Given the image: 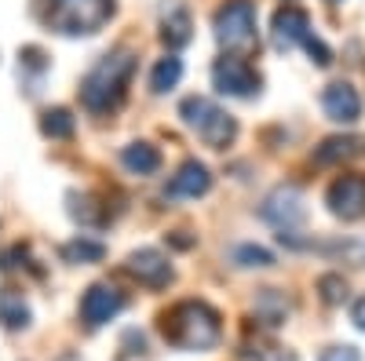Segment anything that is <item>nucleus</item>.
Segmentation results:
<instances>
[{"instance_id":"obj_25","label":"nucleus","mask_w":365,"mask_h":361,"mask_svg":"<svg viewBox=\"0 0 365 361\" xmlns=\"http://www.w3.org/2000/svg\"><path fill=\"white\" fill-rule=\"evenodd\" d=\"M318 361H361V354L354 347H329Z\"/></svg>"},{"instance_id":"obj_9","label":"nucleus","mask_w":365,"mask_h":361,"mask_svg":"<svg viewBox=\"0 0 365 361\" xmlns=\"http://www.w3.org/2000/svg\"><path fill=\"white\" fill-rule=\"evenodd\" d=\"M263 219H270L274 226H278L282 237L292 234V226L303 223V197H299V190H292V187L274 190L267 197V204H263Z\"/></svg>"},{"instance_id":"obj_22","label":"nucleus","mask_w":365,"mask_h":361,"mask_svg":"<svg viewBox=\"0 0 365 361\" xmlns=\"http://www.w3.org/2000/svg\"><path fill=\"white\" fill-rule=\"evenodd\" d=\"M103 252H106V248L99 245V241H84V237L63 248V256H66V259H73V263H77V259H81V263H84V259H103Z\"/></svg>"},{"instance_id":"obj_24","label":"nucleus","mask_w":365,"mask_h":361,"mask_svg":"<svg viewBox=\"0 0 365 361\" xmlns=\"http://www.w3.org/2000/svg\"><path fill=\"white\" fill-rule=\"evenodd\" d=\"M234 259H241V266H270V252H263V248H252V245L237 248V252H234Z\"/></svg>"},{"instance_id":"obj_3","label":"nucleus","mask_w":365,"mask_h":361,"mask_svg":"<svg viewBox=\"0 0 365 361\" xmlns=\"http://www.w3.org/2000/svg\"><path fill=\"white\" fill-rule=\"evenodd\" d=\"M132 55H106L103 63L88 73V80H84V92H81V99H84V106L91 110V113H106V110H113V106H120V99H125V84H128V77H132Z\"/></svg>"},{"instance_id":"obj_17","label":"nucleus","mask_w":365,"mask_h":361,"mask_svg":"<svg viewBox=\"0 0 365 361\" xmlns=\"http://www.w3.org/2000/svg\"><path fill=\"white\" fill-rule=\"evenodd\" d=\"M0 321H4L8 328H26L29 310H26V303H22L19 295H11V292L0 295Z\"/></svg>"},{"instance_id":"obj_15","label":"nucleus","mask_w":365,"mask_h":361,"mask_svg":"<svg viewBox=\"0 0 365 361\" xmlns=\"http://www.w3.org/2000/svg\"><path fill=\"white\" fill-rule=\"evenodd\" d=\"M120 161H125V168L135 172V175H154V172L161 168V154H158L154 146H146V142L128 146L125 154H120Z\"/></svg>"},{"instance_id":"obj_19","label":"nucleus","mask_w":365,"mask_h":361,"mask_svg":"<svg viewBox=\"0 0 365 361\" xmlns=\"http://www.w3.org/2000/svg\"><path fill=\"white\" fill-rule=\"evenodd\" d=\"M351 154H354V139H329V142H322L314 161L318 164H332V161H347Z\"/></svg>"},{"instance_id":"obj_7","label":"nucleus","mask_w":365,"mask_h":361,"mask_svg":"<svg viewBox=\"0 0 365 361\" xmlns=\"http://www.w3.org/2000/svg\"><path fill=\"white\" fill-rule=\"evenodd\" d=\"M212 80L223 95H252L259 92V73L245 63V58H220L216 70H212Z\"/></svg>"},{"instance_id":"obj_10","label":"nucleus","mask_w":365,"mask_h":361,"mask_svg":"<svg viewBox=\"0 0 365 361\" xmlns=\"http://www.w3.org/2000/svg\"><path fill=\"white\" fill-rule=\"evenodd\" d=\"M314 41V33H311V19H307V11L303 8H282L278 15H274V44H278L282 51H289V48H296V44H303L307 48Z\"/></svg>"},{"instance_id":"obj_14","label":"nucleus","mask_w":365,"mask_h":361,"mask_svg":"<svg viewBox=\"0 0 365 361\" xmlns=\"http://www.w3.org/2000/svg\"><path fill=\"white\" fill-rule=\"evenodd\" d=\"M256 318L263 321V325H282L285 318H289V299L282 295V292H274V288H263L259 295H256Z\"/></svg>"},{"instance_id":"obj_8","label":"nucleus","mask_w":365,"mask_h":361,"mask_svg":"<svg viewBox=\"0 0 365 361\" xmlns=\"http://www.w3.org/2000/svg\"><path fill=\"white\" fill-rule=\"evenodd\" d=\"M120 307H125V295H120L113 285H91L88 295L81 299V318H84V325L99 328L110 318H117Z\"/></svg>"},{"instance_id":"obj_5","label":"nucleus","mask_w":365,"mask_h":361,"mask_svg":"<svg viewBox=\"0 0 365 361\" xmlns=\"http://www.w3.org/2000/svg\"><path fill=\"white\" fill-rule=\"evenodd\" d=\"M216 37L230 51H252L259 44L256 41V8L249 4V0H230L227 8H220Z\"/></svg>"},{"instance_id":"obj_13","label":"nucleus","mask_w":365,"mask_h":361,"mask_svg":"<svg viewBox=\"0 0 365 361\" xmlns=\"http://www.w3.org/2000/svg\"><path fill=\"white\" fill-rule=\"evenodd\" d=\"M208 187H212L208 172L197 161H187V164L179 168V175L168 183L165 197H201V194H208Z\"/></svg>"},{"instance_id":"obj_4","label":"nucleus","mask_w":365,"mask_h":361,"mask_svg":"<svg viewBox=\"0 0 365 361\" xmlns=\"http://www.w3.org/2000/svg\"><path fill=\"white\" fill-rule=\"evenodd\" d=\"M182 120L197 132V139L205 142V146H212V150H223L230 139H234V120H230V113H223L216 103H208V99H187L182 103Z\"/></svg>"},{"instance_id":"obj_26","label":"nucleus","mask_w":365,"mask_h":361,"mask_svg":"<svg viewBox=\"0 0 365 361\" xmlns=\"http://www.w3.org/2000/svg\"><path fill=\"white\" fill-rule=\"evenodd\" d=\"M351 318H354V325L361 328V333H365V295L358 299V303H354V310H351Z\"/></svg>"},{"instance_id":"obj_12","label":"nucleus","mask_w":365,"mask_h":361,"mask_svg":"<svg viewBox=\"0 0 365 361\" xmlns=\"http://www.w3.org/2000/svg\"><path fill=\"white\" fill-rule=\"evenodd\" d=\"M322 110H325L329 120H336V125H354V120L361 117V99H358V92L351 84L336 80L322 92Z\"/></svg>"},{"instance_id":"obj_20","label":"nucleus","mask_w":365,"mask_h":361,"mask_svg":"<svg viewBox=\"0 0 365 361\" xmlns=\"http://www.w3.org/2000/svg\"><path fill=\"white\" fill-rule=\"evenodd\" d=\"M179 73H182L179 58H161L158 70H154V77H150V88H154V92H168V88L179 80Z\"/></svg>"},{"instance_id":"obj_6","label":"nucleus","mask_w":365,"mask_h":361,"mask_svg":"<svg viewBox=\"0 0 365 361\" xmlns=\"http://www.w3.org/2000/svg\"><path fill=\"white\" fill-rule=\"evenodd\" d=\"M329 208L332 216L340 219H361L365 216V175H340L336 183L329 187Z\"/></svg>"},{"instance_id":"obj_11","label":"nucleus","mask_w":365,"mask_h":361,"mask_svg":"<svg viewBox=\"0 0 365 361\" xmlns=\"http://www.w3.org/2000/svg\"><path fill=\"white\" fill-rule=\"evenodd\" d=\"M125 270H128V274H132L139 285H146V288H165V285L172 281V266H168V259H165L161 252H154V248L132 252L128 263H125Z\"/></svg>"},{"instance_id":"obj_18","label":"nucleus","mask_w":365,"mask_h":361,"mask_svg":"<svg viewBox=\"0 0 365 361\" xmlns=\"http://www.w3.org/2000/svg\"><path fill=\"white\" fill-rule=\"evenodd\" d=\"M245 354H249L252 361H296L292 350H285V347H278V343H267V340H249V343H245Z\"/></svg>"},{"instance_id":"obj_23","label":"nucleus","mask_w":365,"mask_h":361,"mask_svg":"<svg viewBox=\"0 0 365 361\" xmlns=\"http://www.w3.org/2000/svg\"><path fill=\"white\" fill-rule=\"evenodd\" d=\"M318 288H322L325 303H340V299H347V281H344L340 274H325V278L318 281Z\"/></svg>"},{"instance_id":"obj_1","label":"nucleus","mask_w":365,"mask_h":361,"mask_svg":"<svg viewBox=\"0 0 365 361\" xmlns=\"http://www.w3.org/2000/svg\"><path fill=\"white\" fill-rule=\"evenodd\" d=\"M161 336L182 350H208L220 343L223 325H220V314L208 303L187 299V303H175L168 314H161Z\"/></svg>"},{"instance_id":"obj_16","label":"nucleus","mask_w":365,"mask_h":361,"mask_svg":"<svg viewBox=\"0 0 365 361\" xmlns=\"http://www.w3.org/2000/svg\"><path fill=\"white\" fill-rule=\"evenodd\" d=\"M165 44H172V48H179V44H187L190 41V15L182 11V8H172L168 15H165Z\"/></svg>"},{"instance_id":"obj_21","label":"nucleus","mask_w":365,"mask_h":361,"mask_svg":"<svg viewBox=\"0 0 365 361\" xmlns=\"http://www.w3.org/2000/svg\"><path fill=\"white\" fill-rule=\"evenodd\" d=\"M44 135H51V139H66V135H73V117H70L66 110H51V113H44Z\"/></svg>"},{"instance_id":"obj_2","label":"nucleus","mask_w":365,"mask_h":361,"mask_svg":"<svg viewBox=\"0 0 365 361\" xmlns=\"http://www.w3.org/2000/svg\"><path fill=\"white\" fill-rule=\"evenodd\" d=\"M113 0H37V15L44 26L58 29V33H96V29L110 19Z\"/></svg>"}]
</instances>
